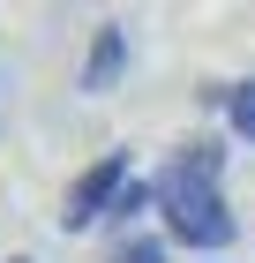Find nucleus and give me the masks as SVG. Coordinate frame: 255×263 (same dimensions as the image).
Here are the masks:
<instances>
[{
  "instance_id": "6",
  "label": "nucleus",
  "mask_w": 255,
  "mask_h": 263,
  "mask_svg": "<svg viewBox=\"0 0 255 263\" xmlns=\"http://www.w3.org/2000/svg\"><path fill=\"white\" fill-rule=\"evenodd\" d=\"M8 263H30V256H8Z\"/></svg>"
},
{
  "instance_id": "5",
  "label": "nucleus",
  "mask_w": 255,
  "mask_h": 263,
  "mask_svg": "<svg viewBox=\"0 0 255 263\" xmlns=\"http://www.w3.org/2000/svg\"><path fill=\"white\" fill-rule=\"evenodd\" d=\"M113 263H165V241H158V233H135V241H120Z\"/></svg>"
},
{
  "instance_id": "1",
  "label": "nucleus",
  "mask_w": 255,
  "mask_h": 263,
  "mask_svg": "<svg viewBox=\"0 0 255 263\" xmlns=\"http://www.w3.org/2000/svg\"><path fill=\"white\" fill-rule=\"evenodd\" d=\"M225 143H180L165 173L150 181L158 211H165V241L195 248V256H218V248H233V211H225Z\"/></svg>"
},
{
  "instance_id": "2",
  "label": "nucleus",
  "mask_w": 255,
  "mask_h": 263,
  "mask_svg": "<svg viewBox=\"0 0 255 263\" xmlns=\"http://www.w3.org/2000/svg\"><path fill=\"white\" fill-rule=\"evenodd\" d=\"M120 188H128V151H105L90 173H75V188H68V203H60V226H68V233L98 226L105 211L120 203Z\"/></svg>"
},
{
  "instance_id": "3",
  "label": "nucleus",
  "mask_w": 255,
  "mask_h": 263,
  "mask_svg": "<svg viewBox=\"0 0 255 263\" xmlns=\"http://www.w3.org/2000/svg\"><path fill=\"white\" fill-rule=\"evenodd\" d=\"M120 68H128V30H120V23H98V30H90V53H83V90L105 98L120 83Z\"/></svg>"
},
{
  "instance_id": "4",
  "label": "nucleus",
  "mask_w": 255,
  "mask_h": 263,
  "mask_svg": "<svg viewBox=\"0 0 255 263\" xmlns=\"http://www.w3.org/2000/svg\"><path fill=\"white\" fill-rule=\"evenodd\" d=\"M203 105H218V113L233 121V136L255 143V83H210V90H203Z\"/></svg>"
}]
</instances>
